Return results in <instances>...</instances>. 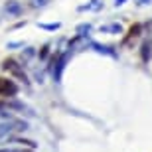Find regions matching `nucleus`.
<instances>
[{"label": "nucleus", "mask_w": 152, "mask_h": 152, "mask_svg": "<svg viewBox=\"0 0 152 152\" xmlns=\"http://www.w3.org/2000/svg\"><path fill=\"white\" fill-rule=\"evenodd\" d=\"M30 124L28 121H24V118H10V121H2L0 123V140L2 138H8V136H14L16 132H24V130H28Z\"/></svg>", "instance_id": "f257e3e1"}, {"label": "nucleus", "mask_w": 152, "mask_h": 152, "mask_svg": "<svg viewBox=\"0 0 152 152\" xmlns=\"http://www.w3.org/2000/svg\"><path fill=\"white\" fill-rule=\"evenodd\" d=\"M69 57H71V51L65 50L61 53H56V56L51 57V63H53V67H51V77L56 83H61L63 79V71H65V65H67Z\"/></svg>", "instance_id": "f03ea898"}, {"label": "nucleus", "mask_w": 152, "mask_h": 152, "mask_svg": "<svg viewBox=\"0 0 152 152\" xmlns=\"http://www.w3.org/2000/svg\"><path fill=\"white\" fill-rule=\"evenodd\" d=\"M0 101H2V105H4L8 111H12V113H18V115H22V117H30V118L36 117L34 109L28 107L24 101H20L16 97H12V99H0Z\"/></svg>", "instance_id": "7ed1b4c3"}, {"label": "nucleus", "mask_w": 152, "mask_h": 152, "mask_svg": "<svg viewBox=\"0 0 152 152\" xmlns=\"http://www.w3.org/2000/svg\"><path fill=\"white\" fill-rule=\"evenodd\" d=\"M0 67L4 69V71H8L10 75H14V77L18 79V81H22L24 85H30V79L28 75H26V71H24V67L20 65V63L16 61V59H12V57H8V59H4L2 61V65Z\"/></svg>", "instance_id": "20e7f679"}, {"label": "nucleus", "mask_w": 152, "mask_h": 152, "mask_svg": "<svg viewBox=\"0 0 152 152\" xmlns=\"http://www.w3.org/2000/svg\"><path fill=\"white\" fill-rule=\"evenodd\" d=\"M18 91H20V87L16 81L8 77H0V99H12L18 95Z\"/></svg>", "instance_id": "39448f33"}, {"label": "nucleus", "mask_w": 152, "mask_h": 152, "mask_svg": "<svg viewBox=\"0 0 152 152\" xmlns=\"http://www.w3.org/2000/svg\"><path fill=\"white\" fill-rule=\"evenodd\" d=\"M4 12L8 16L18 18V16L24 14V6H22V2H18V0H6L4 2Z\"/></svg>", "instance_id": "423d86ee"}, {"label": "nucleus", "mask_w": 152, "mask_h": 152, "mask_svg": "<svg viewBox=\"0 0 152 152\" xmlns=\"http://www.w3.org/2000/svg\"><path fill=\"white\" fill-rule=\"evenodd\" d=\"M89 48L93 51H97V53H103V56H109V57H117V51H115L111 45H103V44H99V42H93V39H91Z\"/></svg>", "instance_id": "0eeeda50"}, {"label": "nucleus", "mask_w": 152, "mask_h": 152, "mask_svg": "<svg viewBox=\"0 0 152 152\" xmlns=\"http://www.w3.org/2000/svg\"><path fill=\"white\" fill-rule=\"evenodd\" d=\"M8 142H14V144H20V146L24 148H32V150H36L38 148V144H36V140H30V138H22V136H8Z\"/></svg>", "instance_id": "6e6552de"}, {"label": "nucleus", "mask_w": 152, "mask_h": 152, "mask_svg": "<svg viewBox=\"0 0 152 152\" xmlns=\"http://www.w3.org/2000/svg\"><path fill=\"white\" fill-rule=\"evenodd\" d=\"M150 57H152V44L146 39V42H142V45H140V59L144 63H148Z\"/></svg>", "instance_id": "1a4fd4ad"}, {"label": "nucleus", "mask_w": 152, "mask_h": 152, "mask_svg": "<svg viewBox=\"0 0 152 152\" xmlns=\"http://www.w3.org/2000/svg\"><path fill=\"white\" fill-rule=\"evenodd\" d=\"M91 30H93V26H91L89 22H81V24L77 26V28H75V36H81V38H87Z\"/></svg>", "instance_id": "9d476101"}, {"label": "nucleus", "mask_w": 152, "mask_h": 152, "mask_svg": "<svg viewBox=\"0 0 152 152\" xmlns=\"http://www.w3.org/2000/svg\"><path fill=\"white\" fill-rule=\"evenodd\" d=\"M103 8V2L101 0H89L87 4H83V6H79V12H85V10H101Z\"/></svg>", "instance_id": "9b49d317"}, {"label": "nucleus", "mask_w": 152, "mask_h": 152, "mask_svg": "<svg viewBox=\"0 0 152 152\" xmlns=\"http://www.w3.org/2000/svg\"><path fill=\"white\" fill-rule=\"evenodd\" d=\"M101 34H121L123 32V26L121 24H109V26H101Z\"/></svg>", "instance_id": "f8f14e48"}, {"label": "nucleus", "mask_w": 152, "mask_h": 152, "mask_svg": "<svg viewBox=\"0 0 152 152\" xmlns=\"http://www.w3.org/2000/svg\"><path fill=\"white\" fill-rule=\"evenodd\" d=\"M38 28L48 30V32H56V30L61 28V24H59V22H51V24H44V22H39V24H38Z\"/></svg>", "instance_id": "ddd939ff"}, {"label": "nucleus", "mask_w": 152, "mask_h": 152, "mask_svg": "<svg viewBox=\"0 0 152 152\" xmlns=\"http://www.w3.org/2000/svg\"><path fill=\"white\" fill-rule=\"evenodd\" d=\"M140 32H142V26H140V24H134V26H130V30H129V38H126V39H130V38H138V36H140Z\"/></svg>", "instance_id": "4468645a"}, {"label": "nucleus", "mask_w": 152, "mask_h": 152, "mask_svg": "<svg viewBox=\"0 0 152 152\" xmlns=\"http://www.w3.org/2000/svg\"><path fill=\"white\" fill-rule=\"evenodd\" d=\"M48 56H50V44H45V45H42L39 48V51H38V57L44 61V59H48Z\"/></svg>", "instance_id": "2eb2a0df"}, {"label": "nucleus", "mask_w": 152, "mask_h": 152, "mask_svg": "<svg viewBox=\"0 0 152 152\" xmlns=\"http://www.w3.org/2000/svg\"><path fill=\"white\" fill-rule=\"evenodd\" d=\"M51 0H30V6L32 8H45Z\"/></svg>", "instance_id": "dca6fc26"}, {"label": "nucleus", "mask_w": 152, "mask_h": 152, "mask_svg": "<svg viewBox=\"0 0 152 152\" xmlns=\"http://www.w3.org/2000/svg\"><path fill=\"white\" fill-rule=\"evenodd\" d=\"M22 53H24V59H30V57H34V56H36V50H34V48H26Z\"/></svg>", "instance_id": "f3484780"}, {"label": "nucleus", "mask_w": 152, "mask_h": 152, "mask_svg": "<svg viewBox=\"0 0 152 152\" xmlns=\"http://www.w3.org/2000/svg\"><path fill=\"white\" fill-rule=\"evenodd\" d=\"M8 50H16V48H24V42H8L6 44Z\"/></svg>", "instance_id": "a211bd4d"}, {"label": "nucleus", "mask_w": 152, "mask_h": 152, "mask_svg": "<svg viewBox=\"0 0 152 152\" xmlns=\"http://www.w3.org/2000/svg\"><path fill=\"white\" fill-rule=\"evenodd\" d=\"M152 0H136V4L138 6H146V4H150Z\"/></svg>", "instance_id": "6ab92c4d"}, {"label": "nucleus", "mask_w": 152, "mask_h": 152, "mask_svg": "<svg viewBox=\"0 0 152 152\" xmlns=\"http://www.w3.org/2000/svg\"><path fill=\"white\" fill-rule=\"evenodd\" d=\"M126 0H115V8H118V6H123Z\"/></svg>", "instance_id": "aec40b11"}, {"label": "nucleus", "mask_w": 152, "mask_h": 152, "mask_svg": "<svg viewBox=\"0 0 152 152\" xmlns=\"http://www.w3.org/2000/svg\"><path fill=\"white\" fill-rule=\"evenodd\" d=\"M0 152H8V148H0Z\"/></svg>", "instance_id": "412c9836"}]
</instances>
